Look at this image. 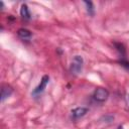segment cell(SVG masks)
<instances>
[{
	"label": "cell",
	"mask_w": 129,
	"mask_h": 129,
	"mask_svg": "<svg viewBox=\"0 0 129 129\" xmlns=\"http://www.w3.org/2000/svg\"><path fill=\"white\" fill-rule=\"evenodd\" d=\"M93 97L94 99L97 101V102H105L108 97H109V92L104 89V88H97L95 91H94V94H93Z\"/></svg>",
	"instance_id": "1"
},
{
	"label": "cell",
	"mask_w": 129,
	"mask_h": 129,
	"mask_svg": "<svg viewBox=\"0 0 129 129\" xmlns=\"http://www.w3.org/2000/svg\"><path fill=\"white\" fill-rule=\"evenodd\" d=\"M83 69V57L80 55H76L71 64V72L75 75L79 74Z\"/></svg>",
	"instance_id": "2"
},
{
	"label": "cell",
	"mask_w": 129,
	"mask_h": 129,
	"mask_svg": "<svg viewBox=\"0 0 129 129\" xmlns=\"http://www.w3.org/2000/svg\"><path fill=\"white\" fill-rule=\"evenodd\" d=\"M48 81H49V77H48L47 75L43 76V77H42V79H41V81H40V84H39V85H38V86L33 90L32 95H33V96L40 95V94L44 91V89H45V87H46V85H47Z\"/></svg>",
	"instance_id": "3"
},
{
	"label": "cell",
	"mask_w": 129,
	"mask_h": 129,
	"mask_svg": "<svg viewBox=\"0 0 129 129\" xmlns=\"http://www.w3.org/2000/svg\"><path fill=\"white\" fill-rule=\"evenodd\" d=\"M87 112H88V109H87V108L78 107V108H76V109H74V110L72 111V117H73L75 120H77V119H79V118L85 116Z\"/></svg>",
	"instance_id": "4"
},
{
	"label": "cell",
	"mask_w": 129,
	"mask_h": 129,
	"mask_svg": "<svg viewBox=\"0 0 129 129\" xmlns=\"http://www.w3.org/2000/svg\"><path fill=\"white\" fill-rule=\"evenodd\" d=\"M12 92H13V90H12V88L10 86H8V85L2 86V89H1V102H4L5 99L10 97Z\"/></svg>",
	"instance_id": "5"
},
{
	"label": "cell",
	"mask_w": 129,
	"mask_h": 129,
	"mask_svg": "<svg viewBox=\"0 0 129 129\" xmlns=\"http://www.w3.org/2000/svg\"><path fill=\"white\" fill-rule=\"evenodd\" d=\"M17 35L22 39V40H29L32 36V33L26 29V28H20L17 30Z\"/></svg>",
	"instance_id": "6"
},
{
	"label": "cell",
	"mask_w": 129,
	"mask_h": 129,
	"mask_svg": "<svg viewBox=\"0 0 129 129\" xmlns=\"http://www.w3.org/2000/svg\"><path fill=\"white\" fill-rule=\"evenodd\" d=\"M20 14L23 18L25 19H29L30 18V13H29V10H28V7L26 4H22L21 5V9H20Z\"/></svg>",
	"instance_id": "7"
},
{
	"label": "cell",
	"mask_w": 129,
	"mask_h": 129,
	"mask_svg": "<svg viewBox=\"0 0 129 129\" xmlns=\"http://www.w3.org/2000/svg\"><path fill=\"white\" fill-rule=\"evenodd\" d=\"M84 3L87 5V11L89 12V14L93 15V14H94V7H93V3H92V2H88V1H85Z\"/></svg>",
	"instance_id": "8"
},
{
	"label": "cell",
	"mask_w": 129,
	"mask_h": 129,
	"mask_svg": "<svg viewBox=\"0 0 129 129\" xmlns=\"http://www.w3.org/2000/svg\"><path fill=\"white\" fill-rule=\"evenodd\" d=\"M120 63L126 69V70H128L129 71V61H126V60H121L120 61Z\"/></svg>",
	"instance_id": "9"
},
{
	"label": "cell",
	"mask_w": 129,
	"mask_h": 129,
	"mask_svg": "<svg viewBox=\"0 0 129 129\" xmlns=\"http://www.w3.org/2000/svg\"><path fill=\"white\" fill-rule=\"evenodd\" d=\"M118 129H123V127H122V126H119V127H118Z\"/></svg>",
	"instance_id": "10"
},
{
	"label": "cell",
	"mask_w": 129,
	"mask_h": 129,
	"mask_svg": "<svg viewBox=\"0 0 129 129\" xmlns=\"http://www.w3.org/2000/svg\"><path fill=\"white\" fill-rule=\"evenodd\" d=\"M128 101H129V95H128Z\"/></svg>",
	"instance_id": "11"
}]
</instances>
